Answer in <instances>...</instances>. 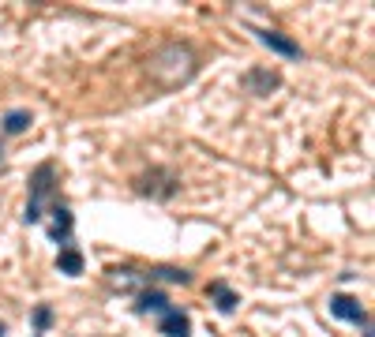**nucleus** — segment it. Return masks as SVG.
I'll return each instance as SVG.
<instances>
[{
	"label": "nucleus",
	"instance_id": "obj_1",
	"mask_svg": "<svg viewBox=\"0 0 375 337\" xmlns=\"http://www.w3.org/2000/svg\"><path fill=\"white\" fill-rule=\"evenodd\" d=\"M195 71H199V53L184 42H169V45H162L158 53L146 57V75H150L162 90L184 86Z\"/></svg>",
	"mask_w": 375,
	"mask_h": 337
},
{
	"label": "nucleus",
	"instance_id": "obj_2",
	"mask_svg": "<svg viewBox=\"0 0 375 337\" xmlns=\"http://www.w3.org/2000/svg\"><path fill=\"white\" fill-rule=\"evenodd\" d=\"M177 188H180V180L173 176L169 169H150V172H143V176H135V191L150 195V199H169Z\"/></svg>",
	"mask_w": 375,
	"mask_h": 337
},
{
	"label": "nucleus",
	"instance_id": "obj_3",
	"mask_svg": "<svg viewBox=\"0 0 375 337\" xmlns=\"http://www.w3.org/2000/svg\"><path fill=\"white\" fill-rule=\"evenodd\" d=\"M259 34V42L267 45L270 53H281V57H289V60H300V45L286 38V34H278V30H255Z\"/></svg>",
	"mask_w": 375,
	"mask_h": 337
},
{
	"label": "nucleus",
	"instance_id": "obj_4",
	"mask_svg": "<svg viewBox=\"0 0 375 337\" xmlns=\"http://www.w3.org/2000/svg\"><path fill=\"white\" fill-rule=\"evenodd\" d=\"M281 79H278V71H263V68H252L248 75H244V90L255 98H263V94H270L274 86H278Z\"/></svg>",
	"mask_w": 375,
	"mask_h": 337
},
{
	"label": "nucleus",
	"instance_id": "obj_5",
	"mask_svg": "<svg viewBox=\"0 0 375 337\" xmlns=\"http://www.w3.org/2000/svg\"><path fill=\"white\" fill-rule=\"evenodd\" d=\"M53 176H57L53 161H45V165H38V172L30 176V203H34V206H42V199L53 191Z\"/></svg>",
	"mask_w": 375,
	"mask_h": 337
},
{
	"label": "nucleus",
	"instance_id": "obj_6",
	"mask_svg": "<svg viewBox=\"0 0 375 337\" xmlns=\"http://www.w3.org/2000/svg\"><path fill=\"white\" fill-rule=\"evenodd\" d=\"M158 334H166V337H188L191 334V318L184 311H169L162 315V322H158Z\"/></svg>",
	"mask_w": 375,
	"mask_h": 337
},
{
	"label": "nucleus",
	"instance_id": "obj_7",
	"mask_svg": "<svg viewBox=\"0 0 375 337\" xmlns=\"http://www.w3.org/2000/svg\"><path fill=\"white\" fill-rule=\"evenodd\" d=\"M331 311H334L338 318H349V322H368V315H364L360 300H353V296H334V300H331Z\"/></svg>",
	"mask_w": 375,
	"mask_h": 337
},
{
	"label": "nucleus",
	"instance_id": "obj_8",
	"mask_svg": "<svg viewBox=\"0 0 375 337\" xmlns=\"http://www.w3.org/2000/svg\"><path fill=\"white\" fill-rule=\"evenodd\" d=\"M57 270H60V274H68V277H79V274H83V255H79L76 248H60Z\"/></svg>",
	"mask_w": 375,
	"mask_h": 337
},
{
	"label": "nucleus",
	"instance_id": "obj_9",
	"mask_svg": "<svg viewBox=\"0 0 375 337\" xmlns=\"http://www.w3.org/2000/svg\"><path fill=\"white\" fill-rule=\"evenodd\" d=\"M135 311H139V315H146V311H162V315H166L169 311V300H166V293L150 289V293H139V300H135Z\"/></svg>",
	"mask_w": 375,
	"mask_h": 337
},
{
	"label": "nucleus",
	"instance_id": "obj_10",
	"mask_svg": "<svg viewBox=\"0 0 375 337\" xmlns=\"http://www.w3.org/2000/svg\"><path fill=\"white\" fill-rule=\"evenodd\" d=\"M207 293L218 300V311H225V315H229V311H236V304H241V300H236V293H233V289H225L222 281H214V285H210Z\"/></svg>",
	"mask_w": 375,
	"mask_h": 337
},
{
	"label": "nucleus",
	"instance_id": "obj_11",
	"mask_svg": "<svg viewBox=\"0 0 375 337\" xmlns=\"http://www.w3.org/2000/svg\"><path fill=\"white\" fill-rule=\"evenodd\" d=\"M53 217H57V221H53V240H68V233H71V214H68V206H53Z\"/></svg>",
	"mask_w": 375,
	"mask_h": 337
},
{
	"label": "nucleus",
	"instance_id": "obj_12",
	"mask_svg": "<svg viewBox=\"0 0 375 337\" xmlns=\"http://www.w3.org/2000/svg\"><path fill=\"white\" fill-rule=\"evenodd\" d=\"M30 127V113L26 109H12V113L4 116V131L8 135H19V131H26Z\"/></svg>",
	"mask_w": 375,
	"mask_h": 337
},
{
	"label": "nucleus",
	"instance_id": "obj_13",
	"mask_svg": "<svg viewBox=\"0 0 375 337\" xmlns=\"http://www.w3.org/2000/svg\"><path fill=\"white\" fill-rule=\"evenodd\" d=\"M150 277H162V281H177V285H188L191 281V274L188 270H177V266H158Z\"/></svg>",
	"mask_w": 375,
	"mask_h": 337
},
{
	"label": "nucleus",
	"instance_id": "obj_14",
	"mask_svg": "<svg viewBox=\"0 0 375 337\" xmlns=\"http://www.w3.org/2000/svg\"><path fill=\"white\" fill-rule=\"evenodd\" d=\"M109 281H113L116 289H132L139 277H135V270H109Z\"/></svg>",
	"mask_w": 375,
	"mask_h": 337
},
{
	"label": "nucleus",
	"instance_id": "obj_15",
	"mask_svg": "<svg viewBox=\"0 0 375 337\" xmlns=\"http://www.w3.org/2000/svg\"><path fill=\"white\" fill-rule=\"evenodd\" d=\"M49 318H53L49 307H38V311H34V326H38V330H45V326H49Z\"/></svg>",
	"mask_w": 375,
	"mask_h": 337
},
{
	"label": "nucleus",
	"instance_id": "obj_16",
	"mask_svg": "<svg viewBox=\"0 0 375 337\" xmlns=\"http://www.w3.org/2000/svg\"><path fill=\"white\" fill-rule=\"evenodd\" d=\"M0 172H4V147H0Z\"/></svg>",
	"mask_w": 375,
	"mask_h": 337
},
{
	"label": "nucleus",
	"instance_id": "obj_17",
	"mask_svg": "<svg viewBox=\"0 0 375 337\" xmlns=\"http://www.w3.org/2000/svg\"><path fill=\"white\" fill-rule=\"evenodd\" d=\"M0 337H4V322H0Z\"/></svg>",
	"mask_w": 375,
	"mask_h": 337
}]
</instances>
